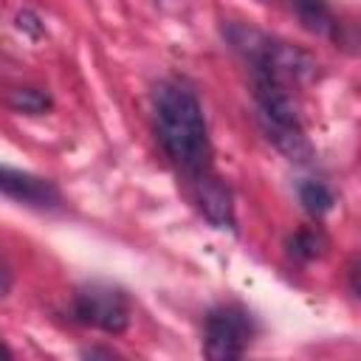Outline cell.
<instances>
[{
  "instance_id": "1",
  "label": "cell",
  "mask_w": 361,
  "mask_h": 361,
  "mask_svg": "<svg viewBox=\"0 0 361 361\" xmlns=\"http://www.w3.org/2000/svg\"><path fill=\"white\" fill-rule=\"evenodd\" d=\"M155 133L172 166L195 180L212 172V138L200 99L183 82H161L152 99Z\"/></svg>"
},
{
  "instance_id": "2",
  "label": "cell",
  "mask_w": 361,
  "mask_h": 361,
  "mask_svg": "<svg viewBox=\"0 0 361 361\" xmlns=\"http://www.w3.org/2000/svg\"><path fill=\"white\" fill-rule=\"evenodd\" d=\"M248 73H251V90H254V104H257V121L265 138L288 161L307 164L313 158V147L302 127L299 104L293 96L296 87L262 68H248Z\"/></svg>"
},
{
  "instance_id": "3",
  "label": "cell",
  "mask_w": 361,
  "mask_h": 361,
  "mask_svg": "<svg viewBox=\"0 0 361 361\" xmlns=\"http://www.w3.org/2000/svg\"><path fill=\"white\" fill-rule=\"evenodd\" d=\"M254 333H257L254 316L243 305L237 302L217 305L206 313L203 322V355L212 361L240 358L251 347Z\"/></svg>"
},
{
  "instance_id": "4",
  "label": "cell",
  "mask_w": 361,
  "mask_h": 361,
  "mask_svg": "<svg viewBox=\"0 0 361 361\" xmlns=\"http://www.w3.org/2000/svg\"><path fill=\"white\" fill-rule=\"evenodd\" d=\"M71 313L79 324L118 336L130 327L133 322V307L130 299L121 288L110 282H87L73 293Z\"/></svg>"
},
{
  "instance_id": "5",
  "label": "cell",
  "mask_w": 361,
  "mask_h": 361,
  "mask_svg": "<svg viewBox=\"0 0 361 361\" xmlns=\"http://www.w3.org/2000/svg\"><path fill=\"white\" fill-rule=\"evenodd\" d=\"M189 183V195L195 200V206L200 209V214L220 231H237V217H234V197L231 189L223 183V178L212 172L186 180Z\"/></svg>"
},
{
  "instance_id": "6",
  "label": "cell",
  "mask_w": 361,
  "mask_h": 361,
  "mask_svg": "<svg viewBox=\"0 0 361 361\" xmlns=\"http://www.w3.org/2000/svg\"><path fill=\"white\" fill-rule=\"evenodd\" d=\"M0 195L34 209H56L62 203V195L54 180L11 166H0Z\"/></svg>"
},
{
  "instance_id": "7",
  "label": "cell",
  "mask_w": 361,
  "mask_h": 361,
  "mask_svg": "<svg viewBox=\"0 0 361 361\" xmlns=\"http://www.w3.org/2000/svg\"><path fill=\"white\" fill-rule=\"evenodd\" d=\"M290 11L296 14L299 25L316 37H330L338 39V17L333 14L327 0H288Z\"/></svg>"
},
{
  "instance_id": "8",
  "label": "cell",
  "mask_w": 361,
  "mask_h": 361,
  "mask_svg": "<svg viewBox=\"0 0 361 361\" xmlns=\"http://www.w3.org/2000/svg\"><path fill=\"white\" fill-rule=\"evenodd\" d=\"M285 248H288V257H290V259H296V262H310V259H316V257L324 254L327 237H324L322 228H299V231H293V234L288 237Z\"/></svg>"
},
{
  "instance_id": "9",
  "label": "cell",
  "mask_w": 361,
  "mask_h": 361,
  "mask_svg": "<svg viewBox=\"0 0 361 361\" xmlns=\"http://www.w3.org/2000/svg\"><path fill=\"white\" fill-rule=\"evenodd\" d=\"M296 195H299L302 209H305L310 217H322V214H327V212L336 206L333 189H330L327 183H322V180H302V183L296 186Z\"/></svg>"
},
{
  "instance_id": "10",
  "label": "cell",
  "mask_w": 361,
  "mask_h": 361,
  "mask_svg": "<svg viewBox=\"0 0 361 361\" xmlns=\"http://www.w3.org/2000/svg\"><path fill=\"white\" fill-rule=\"evenodd\" d=\"M6 104L14 113H25V116H42L51 110V96L39 87H11L6 96Z\"/></svg>"
},
{
  "instance_id": "11",
  "label": "cell",
  "mask_w": 361,
  "mask_h": 361,
  "mask_svg": "<svg viewBox=\"0 0 361 361\" xmlns=\"http://www.w3.org/2000/svg\"><path fill=\"white\" fill-rule=\"evenodd\" d=\"M17 28H20V31H25L31 39H39V37L45 34V25H42L39 14H34L31 8H23V11L17 14Z\"/></svg>"
},
{
  "instance_id": "12",
  "label": "cell",
  "mask_w": 361,
  "mask_h": 361,
  "mask_svg": "<svg viewBox=\"0 0 361 361\" xmlns=\"http://www.w3.org/2000/svg\"><path fill=\"white\" fill-rule=\"evenodd\" d=\"M11 285H14V271H11V262H8L6 251L0 248V299H6V296H8Z\"/></svg>"
},
{
  "instance_id": "13",
  "label": "cell",
  "mask_w": 361,
  "mask_h": 361,
  "mask_svg": "<svg viewBox=\"0 0 361 361\" xmlns=\"http://www.w3.org/2000/svg\"><path fill=\"white\" fill-rule=\"evenodd\" d=\"M11 355H14V353H11V347H8V344L0 338V358H11Z\"/></svg>"
}]
</instances>
